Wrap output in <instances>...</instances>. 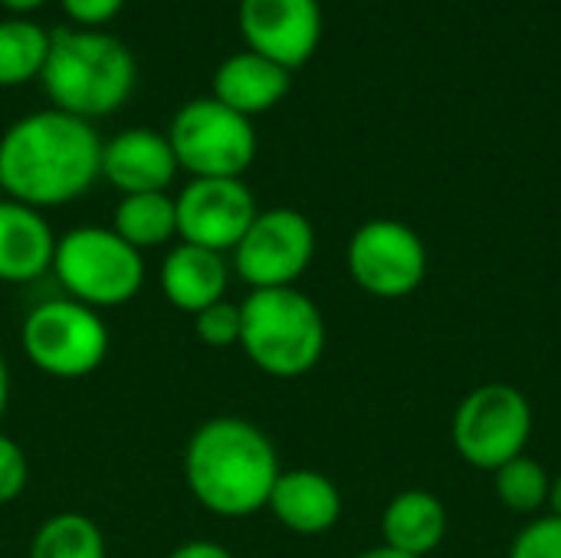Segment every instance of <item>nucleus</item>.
Instances as JSON below:
<instances>
[{
    "instance_id": "nucleus-1",
    "label": "nucleus",
    "mask_w": 561,
    "mask_h": 558,
    "mask_svg": "<svg viewBox=\"0 0 561 558\" xmlns=\"http://www.w3.org/2000/svg\"><path fill=\"white\" fill-rule=\"evenodd\" d=\"M99 168L102 138L95 125L53 105L16 118L0 135L3 194L33 210L62 207L89 194Z\"/></svg>"
},
{
    "instance_id": "nucleus-2",
    "label": "nucleus",
    "mask_w": 561,
    "mask_h": 558,
    "mask_svg": "<svg viewBox=\"0 0 561 558\" xmlns=\"http://www.w3.org/2000/svg\"><path fill=\"white\" fill-rule=\"evenodd\" d=\"M283 474L276 444L247 418H210L184 447V483L201 510L220 520H247L266 510Z\"/></svg>"
},
{
    "instance_id": "nucleus-3",
    "label": "nucleus",
    "mask_w": 561,
    "mask_h": 558,
    "mask_svg": "<svg viewBox=\"0 0 561 558\" xmlns=\"http://www.w3.org/2000/svg\"><path fill=\"white\" fill-rule=\"evenodd\" d=\"M135 79V56L118 36L79 26L49 30V56L39 82L53 109L85 122L105 118L128 102Z\"/></svg>"
},
{
    "instance_id": "nucleus-4",
    "label": "nucleus",
    "mask_w": 561,
    "mask_h": 558,
    "mask_svg": "<svg viewBox=\"0 0 561 558\" xmlns=\"http://www.w3.org/2000/svg\"><path fill=\"white\" fill-rule=\"evenodd\" d=\"M240 349L250 365L270 378L296 382L316 372L325 355V316L299 286L250 289L240 303Z\"/></svg>"
},
{
    "instance_id": "nucleus-5",
    "label": "nucleus",
    "mask_w": 561,
    "mask_h": 558,
    "mask_svg": "<svg viewBox=\"0 0 561 558\" xmlns=\"http://www.w3.org/2000/svg\"><path fill=\"white\" fill-rule=\"evenodd\" d=\"M62 296L102 312L131 303L145 286V253L112 227L82 224L56 237L53 270Z\"/></svg>"
},
{
    "instance_id": "nucleus-6",
    "label": "nucleus",
    "mask_w": 561,
    "mask_h": 558,
    "mask_svg": "<svg viewBox=\"0 0 561 558\" xmlns=\"http://www.w3.org/2000/svg\"><path fill=\"white\" fill-rule=\"evenodd\" d=\"M533 428L536 414L529 398L506 382H486L460 398L450 421V444L467 467L496 474L526 454Z\"/></svg>"
},
{
    "instance_id": "nucleus-7",
    "label": "nucleus",
    "mask_w": 561,
    "mask_h": 558,
    "mask_svg": "<svg viewBox=\"0 0 561 558\" xmlns=\"http://www.w3.org/2000/svg\"><path fill=\"white\" fill-rule=\"evenodd\" d=\"M108 326L102 312L56 296L33 306L20 329V345L30 365L59 382H79L99 372L108 358Z\"/></svg>"
},
{
    "instance_id": "nucleus-8",
    "label": "nucleus",
    "mask_w": 561,
    "mask_h": 558,
    "mask_svg": "<svg viewBox=\"0 0 561 558\" xmlns=\"http://www.w3.org/2000/svg\"><path fill=\"white\" fill-rule=\"evenodd\" d=\"M164 135L178 168L191 178H243L256 158L253 118L227 109L214 95L184 102Z\"/></svg>"
},
{
    "instance_id": "nucleus-9",
    "label": "nucleus",
    "mask_w": 561,
    "mask_h": 558,
    "mask_svg": "<svg viewBox=\"0 0 561 558\" xmlns=\"http://www.w3.org/2000/svg\"><path fill=\"white\" fill-rule=\"evenodd\" d=\"M345 266L365 296L398 303L417 293L427 280V247L404 220L375 217L348 237Z\"/></svg>"
},
{
    "instance_id": "nucleus-10",
    "label": "nucleus",
    "mask_w": 561,
    "mask_h": 558,
    "mask_svg": "<svg viewBox=\"0 0 561 558\" xmlns=\"http://www.w3.org/2000/svg\"><path fill=\"white\" fill-rule=\"evenodd\" d=\"M230 257V270L250 289L296 286L316 260V227L296 207H266Z\"/></svg>"
},
{
    "instance_id": "nucleus-11",
    "label": "nucleus",
    "mask_w": 561,
    "mask_h": 558,
    "mask_svg": "<svg viewBox=\"0 0 561 558\" xmlns=\"http://www.w3.org/2000/svg\"><path fill=\"white\" fill-rule=\"evenodd\" d=\"M178 240L214 253H233L260 214L243 178H191L178 194Z\"/></svg>"
},
{
    "instance_id": "nucleus-12",
    "label": "nucleus",
    "mask_w": 561,
    "mask_h": 558,
    "mask_svg": "<svg viewBox=\"0 0 561 558\" xmlns=\"http://www.w3.org/2000/svg\"><path fill=\"white\" fill-rule=\"evenodd\" d=\"M237 20L247 49L289 72L309 62L322 39L319 0H240Z\"/></svg>"
},
{
    "instance_id": "nucleus-13",
    "label": "nucleus",
    "mask_w": 561,
    "mask_h": 558,
    "mask_svg": "<svg viewBox=\"0 0 561 558\" xmlns=\"http://www.w3.org/2000/svg\"><path fill=\"white\" fill-rule=\"evenodd\" d=\"M178 158L164 132L154 128H125L102 141V168L105 178L122 197L125 194H154L168 191L178 178Z\"/></svg>"
},
{
    "instance_id": "nucleus-14",
    "label": "nucleus",
    "mask_w": 561,
    "mask_h": 558,
    "mask_svg": "<svg viewBox=\"0 0 561 558\" xmlns=\"http://www.w3.org/2000/svg\"><path fill=\"white\" fill-rule=\"evenodd\" d=\"M266 510L293 536H325L342 520V493L322 470L296 467L276 477Z\"/></svg>"
},
{
    "instance_id": "nucleus-15",
    "label": "nucleus",
    "mask_w": 561,
    "mask_h": 558,
    "mask_svg": "<svg viewBox=\"0 0 561 558\" xmlns=\"http://www.w3.org/2000/svg\"><path fill=\"white\" fill-rule=\"evenodd\" d=\"M230 263L224 253H214V250H204V247H194V243H174L164 260H161V293L164 299L187 312V316H197L201 309L227 299V289H230Z\"/></svg>"
},
{
    "instance_id": "nucleus-16",
    "label": "nucleus",
    "mask_w": 561,
    "mask_h": 558,
    "mask_svg": "<svg viewBox=\"0 0 561 558\" xmlns=\"http://www.w3.org/2000/svg\"><path fill=\"white\" fill-rule=\"evenodd\" d=\"M56 234L43 210L0 201V283L23 286L53 270Z\"/></svg>"
},
{
    "instance_id": "nucleus-17",
    "label": "nucleus",
    "mask_w": 561,
    "mask_h": 558,
    "mask_svg": "<svg viewBox=\"0 0 561 558\" xmlns=\"http://www.w3.org/2000/svg\"><path fill=\"white\" fill-rule=\"evenodd\" d=\"M214 99L224 102L227 109L253 118L263 115L270 109H276L293 86V72L283 69L279 62L253 53V49H240L233 56H227L217 69H214Z\"/></svg>"
},
{
    "instance_id": "nucleus-18",
    "label": "nucleus",
    "mask_w": 561,
    "mask_h": 558,
    "mask_svg": "<svg viewBox=\"0 0 561 558\" xmlns=\"http://www.w3.org/2000/svg\"><path fill=\"white\" fill-rule=\"evenodd\" d=\"M447 506L431 490H401L381 513V546L404 556H434L447 539Z\"/></svg>"
},
{
    "instance_id": "nucleus-19",
    "label": "nucleus",
    "mask_w": 561,
    "mask_h": 558,
    "mask_svg": "<svg viewBox=\"0 0 561 558\" xmlns=\"http://www.w3.org/2000/svg\"><path fill=\"white\" fill-rule=\"evenodd\" d=\"M112 230L135 247L138 253L168 247L178 240V207L168 191L154 194H125L115 204Z\"/></svg>"
},
{
    "instance_id": "nucleus-20",
    "label": "nucleus",
    "mask_w": 561,
    "mask_h": 558,
    "mask_svg": "<svg viewBox=\"0 0 561 558\" xmlns=\"http://www.w3.org/2000/svg\"><path fill=\"white\" fill-rule=\"evenodd\" d=\"M49 56V30L26 16L0 20V86H23L43 76Z\"/></svg>"
},
{
    "instance_id": "nucleus-21",
    "label": "nucleus",
    "mask_w": 561,
    "mask_h": 558,
    "mask_svg": "<svg viewBox=\"0 0 561 558\" xmlns=\"http://www.w3.org/2000/svg\"><path fill=\"white\" fill-rule=\"evenodd\" d=\"M30 558H105V536L82 513H56L39 523Z\"/></svg>"
},
{
    "instance_id": "nucleus-22",
    "label": "nucleus",
    "mask_w": 561,
    "mask_h": 558,
    "mask_svg": "<svg viewBox=\"0 0 561 558\" xmlns=\"http://www.w3.org/2000/svg\"><path fill=\"white\" fill-rule=\"evenodd\" d=\"M549 483H552V474L529 454L510 460L506 467H500L493 474V490H496V500L503 503V510L529 516V520L546 510Z\"/></svg>"
},
{
    "instance_id": "nucleus-23",
    "label": "nucleus",
    "mask_w": 561,
    "mask_h": 558,
    "mask_svg": "<svg viewBox=\"0 0 561 558\" xmlns=\"http://www.w3.org/2000/svg\"><path fill=\"white\" fill-rule=\"evenodd\" d=\"M240 329H243L240 303H230V299H220V303H214V306H207V309H201L194 316V335L207 349H233V345H240Z\"/></svg>"
},
{
    "instance_id": "nucleus-24",
    "label": "nucleus",
    "mask_w": 561,
    "mask_h": 558,
    "mask_svg": "<svg viewBox=\"0 0 561 558\" xmlns=\"http://www.w3.org/2000/svg\"><path fill=\"white\" fill-rule=\"evenodd\" d=\"M510 558H561V516H533L510 543Z\"/></svg>"
},
{
    "instance_id": "nucleus-25",
    "label": "nucleus",
    "mask_w": 561,
    "mask_h": 558,
    "mask_svg": "<svg viewBox=\"0 0 561 558\" xmlns=\"http://www.w3.org/2000/svg\"><path fill=\"white\" fill-rule=\"evenodd\" d=\"M30 483V460H26V451L0 431V506L13 503L23 497Z\"/></svg>"
},
{
    "instance_id": "nucleus-26",
    "label": "nucleus",
    "mask_w": 561,
    "mask_h": 558,
    "mask_svg": "<svg viewBox=\"0 0 561 558\" xmlns=\"http://www.w3.org/2000/svg\"><path fill=\"white\" fill-rule=\"evenodd\" d=\"M62 13L72 20V26L79 30H102L105 23H112L125 0H59Z\"/></svg>"
},
{
    "instance_id": "nucleus-27",
    "label": "nucleus",
    "mask_w": 561,
    "mask_h": 558,
    "mask_svg": "<svg viewBox=\"0 0 561 558\" xmlns=\"http://www.w3.org/2000/svg\"><path fill=\"white\" fill-rule=\"evenodd\" d=\"M168 558H237L227 546L220 543H210V539H191V543H181L178 549H171Z\"/></svg>"
},
{
    "instance_id": "nucleus-28",
    "label": "nucleus",
    "mask_w": 561,
    "mask_h": 558,
    "mask_svg": "<svg viewBox=\"0 0 561 558\" xmlns=\"http://www.w3.org/2000/svg\"><path fill=\"white\" fill-rule=\"evenodd\" d=\"M7 408H10V368H7V358L0 352V421L7 418Z\"/></svg>"
},
{
    "instance_id": "nucleus-29",
    "label": "nucleus",
    "mask_w": 561,
    "mask_h": 558,
    "mask_svg": "<svg viewBox=\"0 0 561 558\" xmlns=\"http://www.w3.org/2000/svg\"><path fill=\"white\" fill-rule=\"evenodd\" d=\"M546 513L561 516V474H556V477H552V483H549V503H546Z\"/></svg>"
},
{
    "instance_id": "nucleus-30",
    "label": "nucleus",
    "mask_w": 561,
    "mask_h": 558,
    "mask_svg": "<svg viewBox=\"0 0 561 558\" xmlns=\"http://www.w3.org/2000/svg\"><path fill=\"white\" fill-rule=\"evenodd\" d=\"M46 0H0V7H7L10 13H33V10H39Z\"/></svg>"
},
{
    "instance_id": "nucleus-31",
    "label": "nucleus",
    "mask_w": 561,
    "mask_h": 558,
    "mask_svg": "<svg viewBox=\"0 0 561 558\" xmlns=\"http://www.w3.org/2000/svg\"><path fill=\"white\" fill-rule=\"evenodd\" d=\"M355 558H414V556L394 553V549H388V546H375V549H365V553H358Z\"/></svg>"
},
{
    "instance_id": "nucleus-32",
    "label": "nucleus",
    "mask_w": 561,
    "mask_h": 558,
    "mask_svg": "<svg viewBox=\"0 0 561 558\" xmlns=\"http://www.w3.org/2000/svg\"><path fill=\"white\" fill-rule=\"evenodd\" d=\"M0 201H7V194H3V184H0Z\"/></svg>"
}]
</instances>
